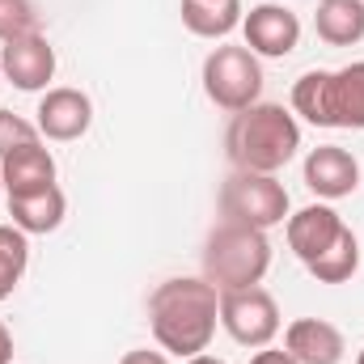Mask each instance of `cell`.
<instances>
[{
    "instance_id": "1",
    "label": "cell",
    "mask_w": 364,
    "mask_h": 364,
    "mask_svg": "<svg viewBox=\"0 0 364 364\" xmlns=\"http://www.w3.org/2000/svg\"><path fill=\"white\" fill-rule=\"evenodd\" d=\"M220 322V292L208 279L178 275L153 288L149 296V326L153 339L161 343V352H174L182 360L208 352L212 335Z\"/></svg>"
},
{
    "instance_id": "2",
    "label": "cell",
    "mask_w": 364,
    "mask_h": 364,
    "mask_svg": "<svg viewBox=\"0 0 364 364\" xmlns=\"http://www.w3.org/2000/svg\"><path fill=\"white\" fill-rule=\"evenodd\" d=\"M225 149L233 170H255V174H275L284 170L296 149H301V123L292 110L279 102H255L233 114L225 132Z\"/></svg>"
},
{
    "instance_id": "3",
    "label": "cell",
    "mask_w": 364,
    "mask_h": 364,
    "mask_svg": "<svg viewBox=\"0 0 364 364\" xmlns=\"http://www.w3.org/2000/svg\"><path fill=\"white\" fill-rule=\"evenodd\" d=\"M267 267H272V242L263 229L220 220L203 242V279L216 292L255 288V284H263Z\"/></svg>"
},
{
    "instance_id": "4",
    "label": "cell",
    "mask_w": 364,
    "mask_h": 364,
    "mask_svg": "<svg viewBox=\"0 0 364 364\" xmlns=\"http://www.w3.org/2000/svg\"><path fill=\"white\" fill-rule=\"evenodd\" d=\"M220 220L246 225V229H275L288 220V191L275 174L233 170L220 182Z\"/></svg>"
},
{
    "instance_id": "5",
    "label": "cell",
    "mask_w": 364,
    "mask_h": 364,
    "mask_svg": "<svg viewBox=\"0 0 364 364\" xmlns=\"http://www.w3.org/2000/svg\"><path fill=\"white\" fill-rule=\"evenodd\" d=\"M203 93H208L212 106H220V110H229V114L255 106L259 93H263L259 55H255L250 47H233V43L216 47V51L203 60Z\"/></svg>"
},
{
    "instance_id": "6",
    "label": "cell",
    "mask_w": 364,
    "mask_h": 364,
    "mask_svg": "<svg viewBox=\"0 0 364 364\" xmlns=\"http://www.w3.org/2000/svg\"><path fill=\"white\" fill-rule=\"evenodd\" d=\"M220 326L242 348H272V339L279 335V305L259 284L220 292Z\"/></svg>"
},
{
    "instance_id": "7",
    "label": "cell",
    "mask_w": 364,
    "mask_h": 364,
    "mask_svg": "<svg viewBox=\"0 0 364 364\" xmlns=\"http://www.w3.org/2000/svg\"><path fill=\"white\" fill-rule=\"evenodd\" d=\"M242 30H246V47L255 55H267V60H284L296 51L301 43V17L288 9V4H255L246 17H242Z\"/></svg>"
},
{
    "instance_id": "8",
    "label": "cell",
    "mask_w": 364,
    "mask_h": 364,
    "mask_svg": "<svg viewBox=\"0 0 364 364\" xmlns=\"http://www.w3.org/2000/svg\"><path fill=\"white\" fill-rule=\"evenodd\" d=\"M0 73L26 93H38L47 90V81L55 77V47L30 30V34H17L0 47Z\"/></svg>"
},
{
    "instance_id": "9",
    "label": "cell",
    "mask_w": 364,
    "mask_h": 364,
    "mask_svg": "<svg viewBox=\"0 0 364 364\" xmlns=\"http://www.w3.org/2000/svg\"><path fill=\"white\" fill-rule=\"evenodd\" d=\"M90 123H93L90 93L68 90V85L43 93V102H38V132H43L47 140H60V144L81 140V136L90 132Z\"/></svg>"
},
{
    "instance_id": "10",
    "label": "cell",
    "mask_w": 364,
    "mask_h": 364,
    "mask_svg": "<svg viewBox=\"0 0 364 364\" xmlns=\"http://www.w3.org/2000/svg\"><path fill=\"white\" fill-rule=\"evenodd\" d=\"M305 186L318 199H343L360 186V161L339 144H322L305 157Z\"/></svg>"
},
{
    "instance_id": "11",
    "label": "cell",
    "mask_w": 364,
    "mask_h": 364,
    "mask_svg": "<svg viewBox=\"0 0 364 364\" xmlns=\"http://www.w3.org/2000/svg\"><path fill=\"white\" fill-rule=\"evenodd\" d=\"M284 352L296 364H339L348 343H343V331L326 318H296L288 331H284Z\"/></svg>"
},
{
    "instance_id": "12",
    "label": "cell",
    "mask_w": 364,
    "mask_h": 364,
    "mask_svg": "<svg viewBox=\"0 0 364 364\" xmlns=\"http://www.w3.org/2000/svg\"><path fill=\"white\" fill-rule=\"evenodd\" d=\"M322 127H364V60L326 73V102H322Z\"/></svg>"
},
{
    "instance_id": "13",
    "label": "cell",
    "mask_w": 364,
    "mask_h": 364,
    "mask_svg": "<svg viewBox=\"0 0 364 364\" xmlns=\"http://www.w3.org/2000/svg\"><path fill=\"white\" fill-rule=\"evenodd\" d=\"M339 233H343V216L326 203H309L288 216V246L301 263H314Z\"/></svg>"
},
{
    "instance_id": "14",
    "label": "cell",
    "mask_w": 364,
    "mask_h": 364,
    "mask_svg": "<svg viewBox=\"0 0 364 364\" xmlns=\"http://www.w3.org/2000/svg\"><path fill=\"white\" fill-rule=\"evenodd\" d=\"M0 178H4V195L13 199V195H34V191H47V186H55V157L43 149V140L38 144H30V149H17V153H9L4 161H0Z\"/></svg>"
},
{
    "instance_id": "15",
    "label": "cell",
    "mask_w": 364,
    "mask_h": 364,
    "mask_svg": "<svg viewBox=\"0 0 364 364\" xmlns=\"http://www.w3.org/2000/svg\"><path fill=\"white\" fill-rule=\"evenodd\" d=\"M64 212H68V199L60 186H47V191H34V195H13L9 199V216L21 233H51L64 225Z\"/></svg>"
},
{
    "instance_id": "16",
    "label": "cell",
    "mask_w": 364,
    "mask_h": 364,
    "mask_svg": "<svg viewBox=\"0 0 364 364\" xmlns=\"http://www.w3.org/2000/svg\"><path fill=\"white\" fill-rule=\"evenodd\" d=\"M314 30L326 47H356L364 38V0H318Z\"/></svg>"
},
{
    "instance_id": "17",
    "label": "cell",
    "mask_w": 364,
    "mask_h": 364,
    "mask_svg": "<svg viewBox=\"0 0 364 364\" xmlns=\"http://www.w3.org/2000/svg\"><path fill=\"white\" fill-rule=\"evenodd\" d=\"M182 26L199 38H229L242 26V0H182Z\"/></svg>"
},
{
    "instance_id": "18",
    "label": "cell",
    "mask_w": 364,
    "mask_h": 364,
    "mask_svg": "<svg viewBox=\"0 0 364 364\" xmlns=\"http://www.w3.org/2000/svg\"><path fill=\"white\" fill-rule=\"evenodd\" d=\"M314 279H322V284H348L356 267H360V242H356V233L343 225V233L314 259V263H305Z\"/></svg>"
},
{
    "instance_id": "19",
    "label": "cell",
    "mask_w": 364,
    "mask_h": 364,
    "mask_svg": "<svg viewBox=\"0 0 364 364\" xmlns=\"http://www.w3.org/2000/svg\"><path fill=\"white\" fill-rule=\"evenodd\" d=\"M30 263V242L17 225H0V301L13 296V288L21 284Z\"/></svg>"
},
{
    "instance_id": "20",
    "label": "cell",
    "mask_w": 364,
    "mask_h": 364,
    "mask_svg": "<svg viewBox=\"0 0 364 364\" xmlns=\"http://www.w3.org/2000/svg\"><path fill=\"white\" fill-rule=\"evenodd\" d=\"M38 123H30V119H21V114H13V110H4L0 106V161L9 157V153H17V149H30V144H38Z\"/></svg>"
},
{
    "instance_id": "21",
    "label": "cell",
    "mask_w": 364,
    "mask_h": 364,
    "mask_svg": "<svg viewBox=\"0 0 364 364\" xmlns=\"http://www.w3.org/2000/svg\"><path fill=\"white\" fill-rule=\"evenodd\" d=\"M38 21L34 4L30 0H0V43L17 38V34H30Z\"/></svg>"
},
{
    "instance_id": "22",
    "label": "cell",
    "mask_w": 364,
    "mask_h": 364,
    "mask_svg": "<svg viewBox=\"0 0 364 364\" xmlns=\"http://www.w3.org/2000/svg\"><path fill=\"white\" fill-rule=\"evenodd\" d=\"M119 364H170V360H166L161 352H149V348H136V352H127V356H123Z\"/></svg>"
},
{
    "instance_id": "23",
    "label": "cell",
    "mask_w": 364,
    "mask_h": 364,
    "mask_svg": "<svg viewBox=\"0 0 364 364\" xmlns=\"http://www.w3.org/2000/svg\"><path fill=\"white\" fill-rule=\"evenodd\" d=\"M250 364H296L288 352H279V348H263V352H255Z\"/></svg>"
},
{
    "instance_id": "24",
    "label": "cell",
    "mask_w": 364,
    "mask_h": 364,
    "mask_svg": "<svg viewBox=\"0 0 364 364\" xmlns=\"http://www.w3.org/2000/svg\"><path fill=\"white\" fill-rule=\"evenodd\" d=\"M13 360V335H9V326L0 322V364Z\"/></svg>"
},
{
    "instance_id": "25",
    "label": "cell",
    "mask_w": 364,
    "mask_h": 364,
    "mask_svg": "<svg viewBox=\"0 0 364 364\" xmlns=\"http://www.w3.org/2000/svg\"><path fill=\"white\" fill-rule=\"evenodd\" d=\"M186 364H225V360H216V356H208V352H199V356H191Z\"/></svg>"
},
{
    "instance_id": "26",
    "label": "cell",
    "mask_w": 364,
    "mask_h": 364,
    "mask_svg": "<svg viewBox=\"0 0 364 364\" xmlns=\"http://www.w3.org/2000/svg\"><path fill=\"white\" fill-rule=\"evenodd\" d=\"M356 364H364V352H360V356H356Z\"/></svg>"
},
{
    "instance_id": "27",
    "label": "cell",
    "mask_w": 364,
    "mask_h": 364,
    "mask_svg": "<svg viewBox=\"0 0 364 364\" xmlns=\"http://www.w3.org/2000/svg\"><path fill=\"white\" fill-rule=\"evenodd\" d=\"M0 191H4V178H0Z\"/></svg>"
}]
</instances>
